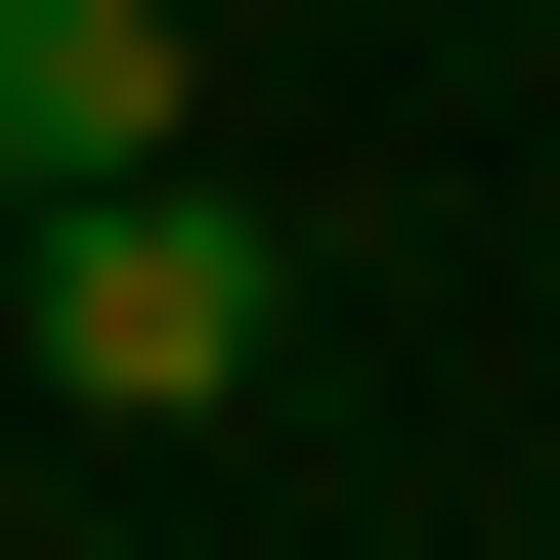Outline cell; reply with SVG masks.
<instances>
[{
  "label": "cell",
  "mask_w": 560,
  "mask_h": 560,
  "mask_svg": "<svg viewBox=\"0 0 560 560\" xmlns=\"http://www.w3.org/2000/svg\"><path fill=\"white\" fill-rule=\"evenodd\" d=\"M259 346H302V259H259V173H86V215H44V388H86V431H215Z\"/></svg>",
  "instance_id": "6da1fadb"
},
{
  "label": "cell",
  "mask_w": 560,
  "mask_h": 560,
  "mask_svg": "<svg viewBox=\"0 0 560 560\" xmlns=\"http://www.w3.org/2000/svg\"><path fill=\"white\" fill-rule=\"evenodd\" d=\"M86 173H215V44L173 0H0V215H86Z\"/></svg>",
  "instance_id": "7a4b0ae2"
}]
</instances>
